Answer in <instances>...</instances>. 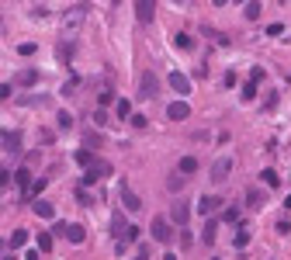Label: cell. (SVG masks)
<instances>
[{
    "label": "cell",
    "instance_id": "cell-1",
    "mask_svg": "<svg viewBox=\"0 0 291 260\" xmlns=\"http://www.w3.org/2000/svg\"><path fill=\"white\" fill-rule=\"evenodd\" d=\"M156 90H159V80H156V73H153V70H146V73L139 77V98L153 101V98H156Z\"/></svg>",
    "mask_w": 291,
    "mask_h": 260
},
{
    "label": "cell",
    "instance_id": "cell-2",
    "mask_svg": "<svg viewBox=\"0 0 291 260\" xmlns=\"http://www.w3.org/2000/svg\"><path fill=\"white\" fill-rule=\"evenodd\" d=\"M108 174H111V163H108V160H97L94 167L83 174V187H87V184H97V180H104Z\"/></svg>",
    "mask_w": 291,
    "mask_h": 260
},
{
    "label": "cell",
    "instance_id": "cell-3",
    "mask_svg": "<svg viewBox=\"0 0 291 260\" xmlns=\"http://www.w3.org/2000/svg\"><path fill=\"white\" fill-rule=\"evenodd\" d=\"M153 240L156 243H170L174 240V225H170V219H159V215L153 219Z\"/></svg>",
    "mask_w": 291,
    "mask_h": 260
},
{
    "label": "cell",
    "instance_id": "cell-4",
    "mask_svg": "<svg viewBox=\"0 0 291 260\" xmlns=\"http://www.w3.org/2000/svg\"><path fill=\"white\" fill-rule=\"evenodd\" d=\"M218 208H222V198H218V194H205V198L198 201V212H201L205 219H215Z\"/></svg>",
    "mask_w": 291,
    "mask_h": 260
},
{
    "label": "cell",
    "instance_id": "cell-5",
    "mask_svg": "<svg viewBox=\"0 0 291 260\" xmlns=\"http://www.w3.org/2000/svg\"><path fill=\"white\" fill-rule=\"evenodd\" d=\"M229 174H233V160H229V156H222V160L212 163V180H215V184L229 180Z\"/></svg>",
    "mask_w": 291,
    "mask_h": 260
},
{
    "label": "cell",
    "instance_id": "cell-6",
    "mask_svg": "<svg viewBox=\"0 0 291 260\" xmlns=\"http://www.w3.org/2000/svg\"><path fill=\"white\" fill-rule=\"evenodd\" d=\"M187 219H191V208H187V201H174L170 205V222H177L180 229L187 225Z\"/></svg>",
    "mask_w": 291,
    "mask_h": 260
},
{
    "label": "cell",
    "instance_id": "cell-7",
    "mask_svg": "<svg viewBox=\"0 0 291 260\" xmlns=\"http://www.w3.org/2000/svg\"><path fill=\"white\" fill-rule=\"evenodd\" d=\"M167 118H170V121H184V118H191V104H187V101H174V104L167 108Z\"/></svg>",
    "mask_w": 291,
    "mask_h": 260
},
{
    "label": "cell",
    "instance_id": "cell-8",
    "mask_svg": "<svg viewBox=\"0 0 291 260\" xmlns=\"http://www.w3.org/2000/svg\"><path fill=\"white\" fill-rule=\"evenodd\" d=\"M31 212H35L39 219H45V222H52V219H56V208H52V201H45V198H35Z\"/></svg>",
    "mask_w": 291,
    "mask_h": 260
},
{
    "label": "cell",
    "instance_id": "cell-9",
    "mask_svg": "<svg viewBox=\"0 0 291 260\" xmlns=\"http://www.w3.org/2000/svg\"><path fill=\"white\" fill-rule=\"evenodd\" d=\"M136 18L142 21V24H149V21L156 18V4H149V0H139V4H136Z\"/></svg>",
    "mask_w": 291,
    "mask_h": 260
},
{
    "label": "cell",
    "instance_id": "cell-10",
    "mask_svg": "<svg viewBox=\"0 0 291 260\" xmlns=\"http://www.w3.org/2000/svg\"><path fill=\"white\" fill-rule=\"evenodd\" d=\"M14 83H18V87H35V83H39V70H35V66L21 70L18 77H14Z\"/></svg>",
    "mask_w": 291,
    "mask_h": 260
},
{
    "label": "cell",
    "instance_id": "cell-11",
    "mask_svg": "<svg viewBox=\"0 0 291 260\" xmlns=\"http://www.w3.org/2000/svg\"><path fill=\"white\" fill-rule=\"evenodd\" d=\"M170 87H174L177 94H191V77H184V73H170Z\"/></svg>",
    "mask_w": 291,
    "mask_h": 260
},
{
    "label": "cell",
    "instance_id": "cell-12",
    "mask_svg": "<svg viewBox=\"0 0 291 260\" xmlns=\"http://www.w3.org/2000/svg\"><path fill=\"white\" fill-rule=\"evenodd\" d=\"M121 205H125L128 212H139V208H142V198H139L136 191H128V187H121Z\"/></svg>",
    "mask_w": 291,
    "mask_h": 260
},
{
    "label": "cell",
    "instance_id": "cell-13",
    "mask_svg": "<svg viewBox=\"0 0 291 260\" xmlns=\"http://www.w3.org/2000/svg\"><path fill=\"white\" fill-rule=\"evenodd\" d=\"M83 14H87V4H80V7H73V14H66V21H62V28H66V31H73V28L80 24V18H83Z\"/></svg>",
    "mask_w": 291,
    "mask_h": 260
},
{
    "label": "cell",
    "instance_id": "cell-14",
    "mask_svg": "<svg viewBox=\"0 0 291 260\" xmlns=\"http://www.w3.org/2000/svg\"><path fill=\"white\" fill-rule=\"evenodd\" d=\"M246 205H250V208H264V205H267L264 191H260V187H250V191H246Z\"/></svg>",
    "mask_w": 291,
    "mask_h": 260
},
{
    "label": "cell",
    "instance_id": "cell-15",
    "mask_svg": "<svg viewBox=\"0 0 291 260\" xmlns=\"http://www.w3.org/2000/svg\"><path fill=\"white\" fill-rule=\"evenodd\" d=\"M215 236H218V219H208V222H205V229H201V240H205L208 246H212V243H215Z\"/></svg>",
    "mask_w": 291,
    "mask_h": 260
},
{
    "label": "cell",
    "instance_id": "cell-16",
    "mask_svg": "<svg viewBox=\"0 0 291 260\" xmlns=\"http://www.w3.org/2000/svg\"><path fill=\"white\" fill-rule=\"evenodd\" d=\"M4 149H7V153H21V136L18 132H4Z\"/></svg>",
    "mask_w": 291,
    "mask_h": 260
},
{
    "label": "cell",
    "instance_id": "cell-17",
    "mask_svg": "<svg viewBox=\"0 0 291 260\" xmlns=\"http://www.w3.org/2000/svg\"><path fill=\"white\" fill-rule=\"evenodd\" d=\"M66 240H70V243H83V240H87V233H83V225H77V222H73V225L66 229Z\"/></svg>",
    "mask_w": 291,
    "mask_h": 260
},
{
    "label": "cell",
    "instance_id": "cell-18",
    "mask_svg": "<svg viewBox=\"0 0 291 260\" xmlns=\"http://www.w3.org/2000/svg\"><path fill=\"white\" fill-rule=\"evenodd\" d=\"M77 163L80 167H87V170H90V167H94V153H90V149H77Z\"/></svg>",
    "mask_w": 291,
    "mask_h": 260
},
{
    "label": "cell",
    "instance_id": "cell-19",
    "mask_svg": "<svg viewBox=\"0 0 291 260\" xmlns=\"http://www.w3.org/2000/svg\"><path fill=\"white\" fill-rule=\"evenodd\" d=\"M174 45H177V49H191L194 39L187 35V31H177V35H174Z\"/></svg>",
    "mask_w": 291,
    "mask_h": 260
},
{
    "label": "cell",
    "instance_id": "cell-20",
    "mask_svg": "<svg viewBox=\"0 0 291 260\" xmlns=\"http://www.w3.org/2000/svg\"><path fill=\"white\" fill-rule=\"evenodd\" d=\"M24 243H28V233H24V229H14V233H11V246H14V250H21Z\"/></svg>",
    "mask_w": 291,
    "mask_h": 260
},
{
    "label": "cell",
    "instance_id": "cell-21",
    "mask_svg": "<svg viewBox=\"0 0 291 260\" xmlns=\"http://www.w3.org/2000/svg\"><path fill=\"white\" fill-rule=\"evenodd\" d=\"M118 118H136V115H132V101H118Z\"/></svg>",
    "mask_w": 291,
    "mask_h": 260
},
{
    "label": "cell",
    "instance_id": "cell-22",
    "mask_svg": "<svg viewBox=\"0 0 291 260\" xmlns=\"http://www.w3.org/2000/svg\"><path fill=\"white\" fill-rule=\"evenodd\" d=\"M83 149H101V136H97V132H87V136H83Z\"/></svg>",
    "mask_w": 291,
    "mask_h": 260
},
{
    "label": "cell",
    "instance_id": "cell-23",
    "mask_svg": "<svg viewBox=\"0 0 291 260\" xmlns=\"http://www.w3.org/2000/svg\"><path fill=\"white\" fill-rule=\"evenodd\" d=\"M39 253H49V250H52V236H49V233H39Z\"/></svg>",
    "mask_w": 291,
    "mask_h": 260
},
{
    "label": "cell",
    "instance_id": "cell-24",
    "mask_svg": "<svg viewBox=\"0 0 291 260\" xmlns=\"http://www.w3.org/2000/svg\"><path fill=\"white\" fill-rule=\"evenodd\" d=\"M194 170H198V160H194V156H184V160H180V174H194Z\"/></svg>",
    "mask_w": 291,
    "mask_h": 260
},
{
    "label": "cell",
    "instance_id": "cell-25",
    "mask_svg": "<svg viewBox=\"0 0 291 260\" xmlns=\"http://www.w3.org/2000/svg\"><path fill=\"white\" fill-rule=\"evenodd\" d=\"M260 177H264V184H267V187H277V184H281V177H277V170H264Z\"/></svg>",
    "mask_w": 291,
    "mask_h": 260
},
{
    "label": "cell",
    "instance_id": "cell-26",
    "mask_svg": "<svg viewBox=\"0 0 291 260\" xmlns=\"http://www.w3.org/2000/svg\"><path fill=\"white\" fill-rule=\"evenodd\" d=\"M236 250H243V246H246V243H250V229H239V233H236Z\"/></svg>",
    "mask_w": 291,
    "mask_h": 260
},
{
    "label": "cell",
    "instance_id": "cell-27",
    "mask_svg": "<svg viewBox=\"0 0 291 260\" xmlns=\"http://www.w3.org/2000/svg\"><path fill=\"white\" fill-rule=\"evenodd\" d=\"M239 98H243V101H253V98H256V83H243V94H239Z\"/></svg>",
    "mask_w": 291,
    "mask_h": 260
},
{
    "label": "cell",
    "instance_id": "cell-28",
    "mask_svg": "<svg viewBox=\"0 0 291 260\" xmlns=\"http://www.w3.org/2000/svg\"><path fill=\"white\" fill-rule=\"evenodd\" d=\"M14 180H18L21 187H28V180H31V174H28V170H24V167H21L18 174H14ZM28 191H31V187H28Z\"/></svg>",
    "mask_w": 291,
    "mask_h": 260
},
{
    "label": "cell",
    "instance_id": "cell-29",
    "mask_svg": "<svg viewBox=\"0 0 291 260\" xmlns=\"http://www.w3.org/2000/svg\"><path fill=\"white\" fill-rule=\"evenodd\" d=\"M222 219H225V222H233V225H236V222L243 219V212H239V208H225V215H222Z\"/></svg>",
    "mask_w": 291,
    "mask_h": 260
},
{
    "label": "cell",
    "instance_id": "cell-30",
    "mask_svg": "<svg viewBox=\"0 0 291 260\" xmlns=\"http://www.w3.org/2000/svg\"><path fill=\"white\" fill-rule=\"evenodd\" d=\"M70 52H73V49H70V45H66V42H59V49H56L59 62H66V59H70Z\"/></svg>",
    "mask_w": 291,
    "mask_h": 260
},
{
    "label": "cell",
    "instance_id": "cell-31",
    "mask_svg": "<svg viewBox=\"0 0 291 260\" xmlns=\"http://www.w3.org/2000/svg\"><path fill=\"white\" fill-rule=\"evenodd\" d=\"M59 128H70V125H73V115H70V111H59Z\"/></svg>",
    "mask_w": 291,
    "mask_h": 260
},
{
    "label": "cell",
    "instance_id": "cell-32",
    "mask_svg": "<svg viewBox=\"0 0 291 260\" xmlns=\"http://www.w3.org/2000/svg\"><path fill=\"white\" fill-rule=\"evenodd\" d=\"M260 11H264L260 4H246V18H250V21H256V18H260Z\"/></svg>",
    "mask_w": 291,
    "mask_h": 260
},
{
    "label": "cell",
    "instance_id": "cell-33",
    "mask_svg": "<svg viewBox=\"0 0 291 260\" xmlns=\"http://www.w3.org/2000/svg\"><path fill=\"white\" fill-rule=\"evenodd\" d=\"M31 18H49V7H45V4H35V7H31Z\"/></svg>",
    "mask_w": 291,
    "mask_h": 260
},
{
    "label": "cell",
    "instance_id": "cell-34",
    "mask_svg": "<svg viewBox=\"0 0 291 260\" xmlns=\"http://www.w3.org/2000/svg\"><path fill=\"white\" fill-rule=\"evenodd\" d=\"M45 184H49V177H39L35 184H31V194H42V191H45Z\"/></svg>",
    "mask_w": 291,
    "mask_h": 260
},
{
    "label": "cell",
    "instance_id": "cell-35",
    "mask_svg": "<svg viewBox=\"0 0 291 260\" xmlns=\"http://www.w3.org/2000/svg\"><path fill=\"white\" fill-rule=\"evenodd\" d=\"M18 52H21V56H31V52H35V42H21Z\"/></svg>",
    "mask_w": 291,
    "mask_h": 260
},
{
    "label": "cell",
    "instance_id": "cell-36",
    "mask_svg": "<svg viewBox=\"0 0 291 260\" xmlns=\"http://www.w3.org/2000/svg\"><path fill=\"white\" fill-rule=\"evenodd\" d=\"M277 233H281V236H291V222L281 219V222H277Z\"/></svg>",
    "mask_w": 291,
    "mask_h": 260
},
{
    "label": "cell",
    "instance_id": "cell-37",
    "mask_svg": "<svg viewBox=\"0 0 291 260\" xmlns=\"http://www.w3.org/2000/svg\"><path fill=\"white\" fill-rule=\"evenodd\" d=\"M132 240H139V229H136V225H128V229H125V243H132Z\"/></svg>",
    "mask_w": 291,
    "mask_h": 260
},
{
    "label": "cell",
    "instance_id": "cell-38",
    "mask_svg": "<svg viewBox=\"0 0 291 260\" xmlns=\"http://www.w3.org/2000/svg\"><path fill=\"white\" fill-rule=\"evenodd\" d=\"M132 125H136V128H146V125H149V118H146V115H136V118H132Z\"/></svg>",
    "mask_w": 291,
    "mask_h": 260
},
{
    "label": "cell",
    "instance_id": "cell-39",
    "mask_svg": "<svg viewBox=\"0 0 291 260\" xmlns=\"http://www.w3.org/2000/svg\"><path fill=\"white\" fill-rule=\"evenodd\" d=\"M281 31H284V24H277V21H274V24H267V35H281Z\"/></svg>",
    "mask_w": 291,
    "mask_h": 260
},
{
    "label": "cell",
    "instance_id": "cell-40",
    "mask_svg": "<svg viewBox=\"0 0 291 260\" xmlns=\"http://www.w3.org/2000/svg\"><path fill=\"white\" fill-rule=\"evenodd\" d=\"M77 198H80V205H90V194H87V187H80Z\"/></svg>",
    "mask_w": 291,
    "mask_h": 260
},
{
    "label": "cell",
    "instance_id": "cell-41",
    "mask_svg": "<svg viewBox=\"0 0 291 260\" xmlns=\"http://www.w3.org/2000/svg\"><path fill=\"white\" fill-rule=\"evenodd\" d=\"M136 260H149V246H146V243H142V246H139V253H136Z\"/></svg>",
    "mask_w": 291,
    "mask_h": 260
},
{
    "label": "cell",
    "instance_id": "cell-42",
    "mask_svg": "<svg viewBox=\"0 0 291 260\" xmlns=\"http://www.w3.org/2000/svg\"><path fill=\"white\" fill-rule=\"evenodd\" d=\"M94 121H97V128H101V125H108V115H104V111H94Z\"/></svg>",
    "mask_w": 291,
    "mask_h": 260
},
{
    "label": "cell",
    "instance_id": "cell-43",
    "mask_svg": "<svg viewBox=\"0 0 291 260\" xmlns=\"http://www.w3.org/2000/svg\"><path fill=\"white\" fill-rule=\"evenodd\" d=\"M39 257H42L39 250H31V253H28V257H24V260H39Z\"/></svg>",
    "mask_w": 291,
    "mask_h": 260
},
{
    "label": "cell",
    "instance_id": "cell-44",
    "mask_svg": "<svg viewBox=\"0 0 291 260\" xmlns=\"http://www.w3.org/2000/svg\"><path fill=\"white\" fill-rule=\"evenodd\" d=\"M4 260H14V257H11V253H7V257H4Z\"/></svg>",
    "mask_w": 291,
    "mask_h": 260
}]
</instances>
